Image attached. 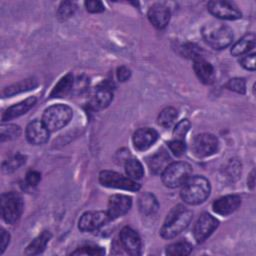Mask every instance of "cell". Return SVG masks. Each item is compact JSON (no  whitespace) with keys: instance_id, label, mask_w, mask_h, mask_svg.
I'll use <instances>...</instances> for the list:
<instances>
[{"instance_id":"obj_1","label":"cell","mask_w":256,"mask_h":256,"mask_svg":"<svg viewBox=\"0 0 256 256\" xmlns=\"http://www.w3.org/2000/svg\"><path fill=\"white\" fill-rule=\"evenodd\" d=\"M193 214L192 211L182 205L174 207L167 215L160 234L165 239H171L183 232L190 224Z\"/></svg>"},{"instance_id":"obj_2","label":"cell","mask_w":256,"mask_h":256,"mask_svg":"<svg viewBox=\"0 0 256 256\" xmlns=\"http://www.w3.org/2000/svg\"><path fill=\"white\" fill-rule=\"evenodd\" d=\"M204 41L213 49L221 50L229 46L233 41V32L230 27L222 23L210 22L201 30Z\"/></svg>"},{"instance_id":"obj_3","label":"cell","mask_w":256,"mask_h":256,"mask_svg":"<svg viewBox=\"0 0 256 256\" xmlns=\"http://www.w3.org/2000/svg\"><path fill=\"white\" fill-rule=\"evenodd\" d=\"M211 191L209 181L203 176L188 178L181 189V198L190 205H197L204 202Z\"/></svg>"},{"instance_id":"obj_4","label":"cell","mask_w":256,"mask_h":256,"mask_svg":"<svg viewBox=\"0 0 256 256\" xmlns=\"http://www.w3.org/2000/svg\"><path fill=\"white\" fill-rule=\"evenodd\" d=\"M73 116L72 109L64 104H56L45 109L42 122L49 131H57L66 126Z\"/></svg>"},{"instance_id":"obj_5","label":"cell","mask_w":256,"mask_h":256,"mask_svg":"<svg viewBox=\"0 0 256 256\" xmlns=\"http://www.w3.org/2000/svg\"><path fill=\"white\" fill-rule=\"evenodd\" d=\"M192 172L191 166L186 162H173L162 173V181L169 188H176L183 185Z\"/></svg>"},{"instance_id":"obj_6","label":"cell","mask_w":256,"mask_h":256,"mask_svg":"<svg viewBox=\"0 0 256 256\" xmlns=\"http://www.w3.org/2000/svg\"><path fill=\"white\" fill-rule=\"evenodd\" d=\"M23 211V201L16 192H7L1 196V213L5 222L14 224L18 221Z\"/></svg>"},{"instance_id":"obj_7","label":"cell","mask_w":256,"mask_h":256,"mask_svg":"<svg viewBox=\"0 0 256 256\" xmlns=\"http://www.w3.org/2000/svg\"><path fill=\"white\" fill-rule=\"evenodd\" d=\"M100 183L109 188H116L122 190L137 191L140 189V185L129 177H125L115 171L104 170L99 174Z\"/></svg>"},{"instance_id":"obj_8","label":"cell","mask_w":256,"mask_h":256,"mask_svg":"<svg viewBox=\"0 0 256 256\" xmlns=\"http://www.w3.org/2000/svg\"><path fill=\"white\" fill-rule=\"evenodd\" d=\"M218 139L211 133L196 135L191 142V150L196 157L203 158L214 154L218 149Z\"/></svg>"},{"instance_id":"obj_9","label":"cell","mask_w":256,"mask_h":256,"mask_svg":"<svg viewBox=\"0 0 256 256\" xmlns=\"http://www.w3.org/2000/svg\"><path fill=\"white\" fill-rule=\"evenodd\" d=\"M113 100V91L112 87L108 83H101L99 86L95 87L92 91L89 100L88 106L91 110L99 111L106 108L111 101Z\"/></svg>"},{"instance_id":"obj_10","label":"cell","mask_w":256,"mask_h":256,"mask_svg":"<svg viewBox=\"0 0 256 256\" xmlns=\"http://www.w3.org/2000/svg\"><path fill=\"white\" fill-rule=\"evenodd\" d=\"M207 8L215 17L224 20H235L241 18L242 14L238 7L229 1L214 0L207 4Z\"/></svg>"},{"instance_id":"obj_11","label":"cell","mask_w":256,"mask_h":256,"mask_svg":"<svg viewBox=\"0 0 256 256\" xmlns=\"http://www.w3.org/2000/svg\"><path fill=\"white\" fill-rule=\"evenodd\" d=\"M107 211H89L85 212L79 219V229L84 232H90L99 229L110 221Z\"/></svg>"},{"instance_id":"obj_12","label":"cell","mask_w":256,"mask_h":256,"mask_svg":"<svg viewBox=\"0 0 256 256\" xmlns=\"http://www.w3.org/2000/svg\"><path fill=\"white\" fill-rule=\"evenodd\" d=\"M219 222L208 213H203L194 226V238L198 243L205 241L218 227Z\"/></svg>"},{"instance_id":"obj_13","label":"cell","mask_w":256,"mask_h":256,"mask_svg":"<svg viewBox=\"0 0 256 256\" xmlns=\"http://www.w3.org/2000/svg\"><path fill=\"white\" fill-rule=\"evenodd\" d=\"M132 206V198L123 194H114L109 197L107 213L111 220L125 215Z\"/></svg>"},{"instance_id":"obj_14","label":"cell","mask_w":256,"mask_h":256,"mask_svg":"<svg viewBox=\"0 0 256 256\" xmlns=\"http://www.w3.org/2000/svg\"><path fill=\"white\" fill-rule=\"evenodd\" d=\"M27 140L34 145H42L49 139V130L42 121L34 120L27 125Z\"/></svg>"},{"instance_id":"obj_15","label":"cell","mask_w":256,"mask_h":256,"mask_svg":"<svg viewBox=\"0 0 256 256\" xmlns=\"http://www.w3.org/2000/svg\"><path fill=\"white\" fill-rule=\"evenodd\" d=\"M120 241L125 250L131 255H139L141 253V239L138 233L132 228L126 226L120 232Z\"/></svg>"},{"instance_id":"obj_16","label":"cell","mask_w":256,"mask_h":256,"mask_svg":"<svg viewBox=\"0 0 256 256\" xmlns=\"http://www.w3.org/2000/svg\"><path fill=\"white\" fill-rule=\"evenodd\" d=\"M241 204V198L238 195H226L218 198L213 202V211L219 215H229L233 213Z\"/></svg>"},{"instance_id":"obj_17","label":"cell","mask_w":256,"mask_h":256,"mask_svg":"<svg viewBox=\"0 0 256 256\" xmlns=\"http://www.w3.org/2000/svg\"><path fill=\"white\" fill-rule=\"evenodd\" d=\"M158 133L149 127L138 129L133 135V145L139 151L147 150L157 140Z\"/></svg>"},{"instance_id":"obj_18","label":"cell","mask_w":256,"mask_h":256,"mask_svg":"<svg viewBox=\"0 0 256 256\" xmlns=\"http://www.w3.org/2000/svg\"><path fill=\"white\" fill-rule=\"evenodd\" d=\"M147 16L154 27L157 29H163L167 26L170 20V11L165 5L156 3L149 8Z\"/></svg>"},{"instance_id":"obj_19","label":"cell","mask_w":256,"mask_h":256,"mask_svg":"<svg viewBox=\"0 0 256 256\" xmlns=\"http://www.w3.org/2000/svg\"><path fill=\"white\" fill-rule=\"evenodd\" d=\"M171 163V158L168 152L161 148L156 151L154 154L150 155L147 158V165L152 174H162L164 170Z\"/></svg>"},{"instance_id":"obj_20","label":"cell","mask_w":256,"mask_h":256,"mask_svg":"<svg viewBox=\"0 0 256 256\" xmlns=\"http://www.w3.org/2000/svg\"><path fill=\"white\" fill-rule=\"evenodd\" d=\"M194 61V71L201 82L204 84H211L215 80V70L211 63L205 60L203 57H199Z\"/></svg>"},{"instance_id":"obj_21","label":"cell","mask_w":256,"mask_h":256,"mask_svg":"<svg viewBox=\"0 0 256 256\" xmlns=\"http://www.w3.org/2000/svg\"><path fill=\"white\" fill-rule=\"evenodd\" d=\"M36 104L35 97H29L17 104L8 107L2 114V122L12 120L27 113Z\"/></svg>"},{"instance_id":"obj_22","label":"cell","mask_w":256,"mask_h":256,"mask_svg":"<svg viewBox=\"0 0 256 256\" xmlns=\"http://www.w3.org/2000/svg\"><path fill=\"white\" fill-rule=\"evenodd\" d=\"M38 82L35 78H27L24 80H21L17 83H14L8 87H6L2 91V96L3 97H12L16 94H20L23 92L30 91L37 87Z\"/></svg>"},{"instance_id":"obj_23","label":"cell","mask_w":256,"mask_h":256,"mask_svg":"<svg viewBox=\"0 0 256 256\" xmlns=\"http://www.w3.org/2000/svg\"><path fill=\"white\" fill-rule=\"evenodd\" d=\"M138 207L143 215L151 216L157 212L159 204L153 194L149 192H144L140 195L138 199Z\"/></svg>"},{"instance_id":"obj_24","label":"cell","mask_w":256,"mask_h":256,"mask_svg":"<svg viewBox=\"0 0 256 256\" xmlns=\"http://www.w3.org/2000/svg\"><path fill=\"white\" fill-rule=\"evenodd\" d=\"M74 85V79L73 76L69 73L63 76L58 83L54 86L50 93L51 98H62L67 96L70 92H72Z\"/></svg>"},{"instance_id":"obj_25","label":"cell","mask_w":256,"mask_h":256,"mask_svg":"<svg viewBox=\"0 0 256 256\" xmlns=\"http://www.w3.org/2000/svg\"><path fill=\"white\" fill-rule=\"evenodd\" d=\"M52 235L49 231H43L40 233L32 242L27 246L25 250L26 255H37L44 251L46 248V245L50 241Z\"/></svg>"},{"instance_id":"obj_26","label":"cell","mask_w":256,"mask_h":256,"mask_svg":"<svg viewBox=\"0 0 256 256\" xmlns=\"http://www.w3.org/2000/svg\"><path fill=\"white\" fill-rule=\"evenodd\" d=\"M255 46V35L254 33H248L238 40L231 48V54L233 56H241L249 52Z\"/></svg>"},{"instance_id":"obj_27","label":"cell","mask_w":256,"mask_h":256,"mask_svg":"<svg viewBox=\"0 0 256 256\" xmlns=\"http://www.w3.org/2000/svg\"><path fill=\"white\" fill-rule=\"evenodd\" d=\"M125 171L129 178L132 180H139L143 177L144 169L139 160L131 158L125 162Z\"/></svg>"},{"instance_id":"obj_28","label":"cell","mask_w":256,"mask_h":256,"mask_svg":"<svg viewBox=\"0 0 256 256\" xmlns=\"http://www.w3.org/2000/svg\"><path fill=\"white\" fill-rule=\"evenodd\" d=\"M177 115H178L177 110L175 108L166 107L159 113L157 118V123L163 128H170L174 124L177 118Z\"/></svg>"},{"instance_id":"obj_29","label":"cell","mask_w":256,"mask_h":256,"mask_svg":"<svg viewBox=\"0 0 256 256\" xmlns=\"http://www.w3.org/2000/svg\"><path fill=\"white\" fill-rule=\"evenodd\" d=\"M192 251V245L187 241H180L170 244L166 247V254L170 256H185L189 255Z\"/></svg>"},{"instance_id":"obj_30","label":"cell","mask_w":256,"mask_h":256,"mask_svg":"<svg viewBox=\"0 0 256 256\" xmlns=\"http://www.w3.org/2000/svg\"><path fill=\"white\" fill-rule=\"evenodd\" d=\"M26 161V157L22 154H15L11 157H9L7 160H5L2 164V170L5 173H12L15 170H17L19 167H21Z\"/></svg>"},{"instance_id":"obj_31","label":"cell","mask_w":256,"mask_h":256,"mask_svg":"<svg viewBox=\"0 0 256 256\" xmlns=\"http://www.w3.org/2000/svg\"><path fill=\"white\" fill-rule=\"evenodd\" d=\"M180 51H181V55H183V57L189 58V59H197L199 57H202V50L201 48L196 45L195 43H184L180 46Z\"/></svg>"},{"instance_id":"obj_32","label":"cell","mask_w":256,"mask_h":256,"mask_svg":"<svg viewBox=\"0 0 256 256\" xmlns=\"http://www.w3.org/2000/svg\"><path fill=\"white\" fill-rule=\"evenodd\" d=\"M76 4L72 1H64L60 4L57 10V18L61 21L70 18L76 11Z\"/></svg>"},{"instance_id":"obj_33","label":"cell","mask_w":256,"mask_h":256,"mask_svg":"<svg viewBox=\"0 0 256 256\" xmlns=\"http://www.w3.org/2000/svg\"><path fill=\"white\" fill-rule=\"evenodd\" d=\"M21 134V129L18 125L7 124L1 126V141L4 142L6 140H12L17 138Z\"/></svg>"},{"instance_id":"obj_34","label":"cell","mask_w":256,"mask_h":256,"mask_svg":"<svg viewBox=\"0 0 256 256\" xmlns=\"http://www.w3.org/2000/svg\"><path fill=\"white\" fill-rule=\"evenodd\" d=\"M189 128H190V122L188 119H183L179 121L173 130L174 138L176 140H184V137L186 136Z\"/></svg>"},{"instance_id":"obj_35","label":"cell","mask_w":256,"mask_h":256,"mask_svg":"<svg viewBox=\"0 0 256 256\" xmlns=\"http://www.w3.org/2000/svg\"><path fill=\"white\" fill-rule=\"evenodd\" d=\"M226 88L232 90L234 92L244 94L246 91V82L244 78H232L230 79L227 84Z\"/></svg>"},{"instance_id":"obj_36","label":"cell","mask_w":256,"mask_h":256,"mask_svg":"<svg viewBox=\"0 0 256 256\" xmlns=\"http://www.w3.org/2000/svg\"><path fill=\"white\" fill-rule=\"evenodd\" d=\"M105 253V250L102 247L97 246H84L81 248H78L77 250L73 251L71 254L73 255H103Z\"/></svg>"},{"instance_id":"obj_37","label":"cell","mask_w":256,"mask_h":256,"mask_svg":"<svg viewBox=\"0 0 256 256\" xmlns=\"http://www.w3.org/2000/svg\"><path fill=\"white\" fill-rule=\"evenodd\" d=\"M169 149L171 150V152L175 155V156H181L185 153L186 150V145L185 142L183 140H172L168 143Z\"/></svg>"},{"instance_id":"obj_38","label":"cell","mask_w":256,"mask_h":256,"mask_svg":"<svg viewBox=\"0 0 256 256\" xmlns=\"http://www.w3.org/2000/svg\"><path fill=\"white\" fill-rule=\"evenodd\" d=\"M240 64L247 70H255V53L247 54L240 59Z\"/></svg>"},{"instance_id":"obj_39","label":"cell","mask_w":256,"mask_h":256,"mask_svg":"<svg viewBox=\"0 0 256 256\" xmlns=\"http://www.w3.org/2000/svg\"><path fill=\"white\" fill-rule=\"evenodd\" d=\"M85 7H86V10L90 13H100V12H103L105 9L101 1H86Z\"/></svg>"},{"instance_id":"obj_40","label":"cell","mask_w":256,"mask_h":256,"mask_svg":"<svg viewBox=\"0 0 256 256\" xmlns=\"http://www.w3.org/2000/svg\"><path fill=\"white\" fill-rule=\"evenodd\" d=\"M41 180V174L38 171L31 170L26 174V183L29 186H36Z\"/></svg>"},{"instance_id":"obj_41","label":"cell","mask_w":256,"mask_h":256,"mask_svg":"<svg viewBox=\"0 0 256 256\" xmlns=\"http://www.w3.org/2000/svg\"><path fill=\"white\" fill-rule=\"evenodd\" d=\"M87 84H89V81L87 78H84V77H79L76 81H74V85H73V89H75V91L77 93L79 92H82L86 89L87 87ZM72 89V90H73Z\"/></svg>"},{"instance_id":"obj_42","label":"cell","mask_w":256,"mask_h":256,"mask_svg":"<svg viewBox=\"0 0 256 256\" xmlns=\"http://www.w3.org/2000/svg\"><path fill=\"white\" fill-rule=\"evenodd\" d=\"M130 76H131V72L127 67H125V66L118 67V69H117V78H118L119 81L124 82V81L128 80L130 78Z\"/></svg>"},{"instance_id":"obj_43","label":"cell","mask_w":256,"mask_h":256,"mask_svg":"<svg viewBox=\"0 0 256 256\" xmlns=\"http://www.w3.org/2000/svg\"><path fill=\"white\" fill-rule=\"evenodd\" d=\"M9 240H10V235L7 231H5L4 229H1V245H0V254H2L4 252V250L6 249L7 245L9 244Z\"/></svg>"},{"instance_id":"obj_44","label":"cell","mask_w":256,"mask_h":256,"mask_svg":"<svg viewBox=\"0 0 256 256\" xmlns=\"http://www.w3.org/2000/svg\"><path fill=\"white\" fill-rule=\"evenodd\" d=\"M250 179H251V182H249L248 184L251 186V188L253 187V185H254V172H252L251 173V175H250Z\"/></svg>"}]
</instances>
